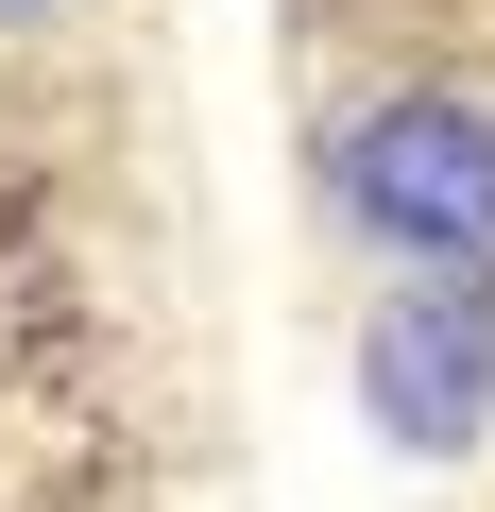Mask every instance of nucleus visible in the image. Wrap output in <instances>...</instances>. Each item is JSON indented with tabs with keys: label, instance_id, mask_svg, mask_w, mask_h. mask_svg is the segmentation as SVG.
<instances>
[{
	"label": "nucleus",
	"instance_id": "nucleus-1",
	"mask_svg": "<svg viewBox=\"0 0 495 512\" xmlns=\"http://www.w3.org/2000/svg\"><path fill=\"white\" fill-rule=\"evenodd\" d=\"M342 205H359V239L427 256L444 291H478L495 274V103H461V86L359 103L342 120Z\"/></svg>",
	"mask_w": 495,
	"mask_h": 512
},
{
	"label": "nucleus",
	"instance_id": "nucleus-2",
	"mask_svg": "<svg viewBox=\"0 0 495 512\" xmlns=\"http://www.w3.org/2000/svg\"><path fill=\"white\" fill-rule=\"evenodd\" d=\"M359 393H376L393 444H461V427L495 410V308H478V291H410V308H376Z\"/></svg>",
	"mask_w": 495,
	"mask_h": 512
},
{
	"label": "nucleus",
	"instance_id": "nucleus-3",
	"mask_svg": "<svg viewBox=\"0 0 495 512\" xmlns=\"http://www.w3.org/2000/svg\"><path fill=\"white\" fill-rule=\"evenodd\" d=\"M0 18H35V0H0Z\"/></svg>",
	"mask_w": 495,
	"mask_h": 512
}]
</instances>
